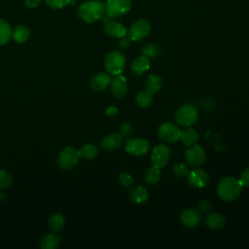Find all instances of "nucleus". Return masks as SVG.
<instances>
[{"instance_id": "20", "label": "nucleus", "mask_w": 249, "mask_h": 249, "mask_svg": "<svg viewBox=\"0 0 249 249\" xmlns=\"http://www.w3.org/2000/svg\"><path fill=\"white\" fill-rule=\"evenodd\" d=\"M205 224L212 230H222L226 225V220L223 215L217 212H210L205 216Z\"/></svg>"}, {"instance_id": "33", "label": "nucleus", "mask_w": 249, "mask_h": 249, "mask_svg": "<svg viewBox=\"0 0 249 249\" xmlns=\"http://www.w3.org/2000/svg\"><path fill=\"white\" fill-rule=\"evenodd\" d=\"M173 173L174 175H176L177 177H184L186 175H188L189 173V168L188 166L183 163V162H177L174 166H173Z\"/></svg>"}, {"instance_id": "16", "label": "nucleus", "mask_w": 249, "mask_h": 249, "mask_svg": "<svg viewBox=\"0 0 249 249\" xmlns=\"http://www.w3.org/2000/svg\"><path fill=\"white\" fill-rule=\"evenodd\" d=\"M150 58L142 54L133 59L130 65V71L134 76H141L145 72H147L150 69Z\"/></svg>"}, {"instance_id": "4", "label": "nucleus", "mask_w": 249, "mask_h": 249, "mask_svg": "<svg viewBox=\"0 0 249 249\" xmlns=\"http://www.w3.org/2000/svg\"><path fill=\"white\" fill-rule=\"evenodd\" d=\"M176 124L183 126H191L196 124L198 119L197 109L193 104H184L180 106L175 112Z\"/></svg>"}, {"instance_id": "31", "label": "nucleus", "mask_w": 249, "mask_h": 249, "mask_svg": "<svg viewBox=\"0 0 249 249\" xmlns=\"http://www.w3.org/2000/svg\"><path fill=\"white\" fill-rule=\"evenodd\" d=\"M119 182L124 188H130L134 183V178L127 172H121L119 174Z\"/></svg>"}, {"instance_id": "36", "label": "nucleus", "mask_w": 249, "mask_h": 249, "mask_svg": "<svg viewBox=\"0 0 249 249\" xmlns=\"http://www.w3.org/2000/svg\"><path fill=\"white\" fill-rule=\"evenodd\" d=\"M239 181L243 187H249V167L245 168L239 177Z\"/></svg>"}, {"instance_id": "35", "label": "nucleus", "mask_w": 249, "mask_h": 249, "mask_svg": "<svg viewBox=\"0 0 249 249\" xmlns=\"http://www.w3.org/2000/svg\"><path fill=\"white\" fill-rule=\"evenodd\" d=\"M47 4L53 9H60L70 3V0H46Z\"/></svg>"}, {"instance_id": "9", "label": "nucleus", "mask_w": 249, "mask_h": 249, "mask_svg": "<svg viewBox=\"0 0 249 249\" xmlns=\"http://www.w3.org/2000/svg\"><path fill=\"white\" fill-rule=\"evenodd\" d=\"M151 31V24L145 18H140L136 20L129 28L127 35L131 41H140Z\"/></svg>"}, {"instance_id": "40", "label": "nucleus", "mask_w": 249, "mask_h": 249, "mask_svg": "<svg viewBox=\"0 0 249 249\" xmlns=\"http://www.w3.org/2000/svg\"><path fill=\"white\" fill-rule=\"evenodd\" d=\"M40 0H25L24 3H25V6L28 7V8H35L38 6Z\"/></svg>"}, {"instance_id": "5", "label": "nucleus", "mask_w": 249, "mask_h": 249, "mask_svg": "<svg viewBox=\"0 0 249 249\" xmlns=\"http://www.w3.org/2000/svg\"><path fill=\"white\" fill-rule=\"evenodd\" d=\"M181 131L182 130L179 128V126L174 123L165 122L159 126L158 136L165 143H174L179 140Z\"/></svg>"}, {"instance_id": "26", "label": "nucleus", "mask_w": 249, "mask_h": 249, "mask_svg": "<svg viewBox=\"0 0 249 249\" xmlns=\"http://www.w3.org/2000/svg\"><path fill=\"white\" fill-rule=\"evenodd\" d=\"M59 236L56 233H50L45 235L41 240V247L43 249H54L58 246Z\"/></svg>"}, {"instance_id": "17", "label": "nucleus", "mask_w": 249, "mask_h": 249, "mask_svg": "<svg viewBox=\"0 0 249 249\" xmlns=\"http://www.w3.org/2000/svg\"><path fill=\"white\" fill-rule=\"evenodd\" d=\"M122 135L118 132H112L104 136L100 140V147L104 151H114L120 148L122 145Z\"/></svg>"}, {"instance_id": "13", "label": "nucleus", "mask_w": 249, "mask_h": 249, "mask_svg": "<svg viewBox=\"0 0 249 249\" xmlns=\"http://www.w3.org/2000/svg\"><path fill=\"white\" fill-rule=\"evenodd\" d=\"M188 182L194 188L202 189L207 186L209 176L203 169H194L188 173Z\"/></svg>"}, {"instance_id": "22", "label": "nucleus", "mask_w": 249, "mask_h": 249, "mask_svg": "<svg viewBox=\"0 0 249 249\" xmlns=\"http://www.w3.org/2000/svg\"><path fill=\"white\" fill-rule=\"evenodd\" d=\"M199 139L198 132L194 128H188L184 131H181V135L179 140L186 146H193L195 145Z\"/></svg>"}, {"instance_id": "15", "label": "nucleus", "mask_w": 249, "mask_h": 249, "mask_svg": "<svg viewBox=\"0 0 249 249\" xmlns=\"http://www.w3.org/2000/svg\"><path fill=\"white\" fill-rule=\"evenodd\" d=\"M110 89L112 94L116 98L124 97L127 92L126 79L121 74L114 76V78L111 79V82H110Z\"/></svg>"}, {"instance_id": "34", "label": "nucleus", "mask_w": 249, "mask_h": 249, "mask_svg": "<svg viewBox=\"0 0 249 249\" xmlns=\"http://www.w3.org/2000/svg\"><path fill=\"white\" fill-rule=\"evenodd\" d=\"M133 133V126L131 125L130 123L128 122H124L120 125V134L122 135V137H126L129 138Z\"/></svg>"}, {"instance_id": "12", "label": "nucleus", "mask_w": 249, "mask_h": 249, "mask_svg": "<svg viewBox=\"0 0 249 249\" xmlns=\"http://www.w3.org/2000/svg\"><path fill=\"white\" fill-rule=\"evenodd\" d=\"M185 160L187 163L193 167H198L202 165L205 160V152L198 145L190 146L185 152Z\"/></svg>"}, {"instance_id": "27", "label": "nucleus", "mask_w": 249, "mask_h": 249, "mask_svg": "<svg viewBox=\"0 0 249 249\" xmlns=\"http://www.w3.org/2000/svg\"><path fill=\"white\" fill-rule=\"evenodd\" d=\"M12 37V29L10 24L5 20L0 18V46L6 44Z\"/></svg>"}, {"instance_id": "25", "label": "nucleus", "mask_w": 249, "mask_h": 249, "mask_svg": "<svg viewBox=\"0 0 249 249\" xmlns=\"http://www.w3.org/2000/svg\"><path fill=\"white\" fill-rule=\"evenodd\" d=\"M154 100L153 93L148 90H141L136 95V103L139 107L142 108H148L152 105Z\"/></svg>"}, {"instance_id": "21", "label": "nucleus", "mask_w": 249, "mask_h": 249, "mask_svg": "<svg viewBox=\"0 0 249 249\" xmlns=\"http://www.w3.org/2000/svg\"><path fill=\"white\" fill-rule=\"evenodd\" d=\"M162 86L161 78L157 74H150L145 80V88L146 90L154 93H157L160 90Z\"/></svg>"}, {"instance_id": "10", "label": "nucleus", "mask_w": 249, "mask_h": 249, "mask_svg": "<svg viewBox=\"0 0 249 249\" xmlns=\"http://www.w3.org/2000/svg\"><path fill=\"white\" fill-rule=\"evenodd\" d=\"M170 158V150L168 146L164 143L158 144L152 151L151 160L153 165L162 168L166 165Z\"/></svg>"}, {"instance_id": "8", "label": "nucleus", "mask_w": 249, "mask_h": 249, "mask_svg": "<svg viewBox=\"0 0 249 249\" xmlns=\"http://www.w3.org/2000/svg\"><path fill=\"white\" fill-rule=\"evenodd\" d=\"M124 149L128 154L132 156L141 157L146 155L149 152L150 144L144 138H139V137L128 138L125 142Z\"/></svg>"}, {"instance_id": "11", "label": "nucleus", "mask_w": 249, "mask_h": 249, "mask_svg": "<svg viewBox=\"0 0 249 249\" xmlns=\"http://www.w3.org/2000/svg\"><path fill=\"white\" fill-rule=\"evenodd\" d=\"M102 18H103V23H104L105 32L110 37L121 38V37L126 35L127 30H126L125 26L123 23L113 19V18L108 16V15L103 16Z\"/></svg>"}, {"instance_id": "6", "label": "nucleus", "mask_w": 249, "mask_h": 249, "mask_svg": "<svg viewBox=\"0 0 249 249\" xmlns=\"http://www.w3.org/2000/svg\"><path fill=\"white\" fill-rule=\"evenodd\" d=\"M80 152L73 147L64 148L57 157V164L62 169H71L79 161Z\"/></svg>"}, {"instance_id": "37", "label": "nucleus", "mask_w": 249, "mask_h": 249, "mask_svg": "<svg viewBox=\"0 0 249 249\" xmlns=\"http://www.w3.org/2000/svg\"><path fill=\"white\" fill-rule=\"evenodd\" d=\"M211 208V202L208 199H201L197 202V209L200 212H206Z\"/></svg>"}, {"instance_id": "30", "label": "nucleus", "mask_w": 249, "mask_h": 249, "mask_svg": "<svg viewBox=\"0 0 249 249\" xmlns=\"http://www.w3.org/2000/svg\"><path fill=\"white\" fill-rule=\"evenodd\" d=\"M49 225L53 231H59L64 228V218L61 214H53L49 220Z\"/></svg>"}, {"instance_id": "3", "label": "nucleus", "mask_w": 249, "mask_h": 249, "mask_svg": "<svg viewBox=\"0 0 249 249\" xmlns=\"http://www.w3.org/2000/svg\"><path fill=\"white\" fill-rule=\"evenodd\" d=\"M125 66V57L122 52L114 50L109 52L104 58V67L113 76L122 74Z\"/></svg>"}, {"instance_id": "7", "label": "nucleus", "mask_w": 249, "mask_h": 249, "mask_svg": "<svg viewBox=\"0 0 249 249\" xmlns=\"http://www.w3.org/2000/svg\"><path fill=\"white\" fill-rule=\"evenodd\" d=\"M130 8V0H107L105 3V13L112 18L125 15L129 12Z\"/></svg>"}, {"instance_id": "39", "label": "nucleus", "mask_w": 249, "mask_h": 249, "mask_svg": "<svg viewBox=\"0 0 249 249\" xmlns=\"http://www.w3.org/2000/svg\"><path fill=\"white\" fill-rule=\"evenodd\" d=\"M105 113H106V115L109 116V117H114L115 115H117L118 109H117L116 106H109V107H107V109L105 110Z\"/></svg>"}, {"instance_id": "2", "label": "nucleus", "mask_w": 249, "mask_h": 249, "mask_svg": "<svg viewBox=\"0 0 249 249\" xmlns=\"http://www.w3.org/2000/svg\"><path fill=\"white\" fill-rule=\"evenodd\" d=\"M104 14L105 4L101 1H85L78 8L79 18L87 23H91L100 19L104 16Z\"/></svg>"}, {"instance_id": "32", "label": "nucleus", "mask_w": 249, "mask_h": 249, "mask_svg": "<svg viewBox=\"0 0 249 249\" xmlns=\"http://www.w3.org/2000/svg\"><path fill=\"white\" fill-rule=\"evenodd\" d=\"M11 183H12L11 174L4 169H0V189L9 187Z\"/></svg>"}, {"instance_id": "38", "label": "nucleus", "mask_w": 249, "mask_h": 249, "mask_svg": "<svg viewBox=\"0 0 249 249\" xmlns=\"http://www.w3.org/2000/svg\"><path fill=\"white\" fill-rule=\"evenodd\" d=\"M130 42H131V40H130V38L128 37L127 33H126V35H124V36L119 38V46H120V48H122V49L127 48V47L130 45Z\"/></svg>"}, {"instance_id": "19", "label": "nucleus", "mask_w": 249, "mask_h": 249, "mask_svg": "<svg viewBox=\"0 0 249 249\" xmlns=\"http://www.w3.org/2000/svg\"><path fill=\"white\" fill-rule=\"evenodd\" d=\"M128 196L129 199L135 204H143L148 200L149 197L147 190L140 185L131 188L128 193Z\"/></svg>"}, {"instance_id": "14", "label": "nucleus", "mask_w": 249, "mask_h": 249, "mask_svg": "<svg viewBox=\"0 0 249 249\" xmlns=\"http://www.w3.org/2000/svg\"><path fill=\"white\" fill-rule=\"evenodd\" d=\"M180 222L183 226L189 229L196 228L200 222V214L198 210L194 208H188L181 212Z\"/></svg>"}, {"instance_id": "1", "label": "nucleus", "mask_w": 249, "mask_h": 249, "mask_svg": "<svg viewBox=\"0 0 249 249\" xmlns=\"http://www.w3.org/2000/svg\"><path fill=\"white\" fill-rule=\"evenodd\" d=\"M242 187L239 179L228 176L220 180L217 186V195L224 201H232L239 196Z\"/></svg>"}, {"instance_id": "29", "label": "nucleus", "mask_w": 249, "mask_h": 249, "mask_svg": "<svg viewBox=\"0 0 249 249\" xmlns=\"http://www.w3.org/2000/svg\"><path fill=\"white\" fill-rule=\"evenodd\" d=\"M142 53L149 58H156V57L160 56V48L157 44L149 43V44H146L145 46H143Z\"/></svg>"}, {"instance_id": "28", "label": "nucleus", "mask_w": 249, "mask_h": 249, "mask_svg": "<svg viewBox=\"0 0 249 249\" xmlns=\"http://www.w3.org/2000/svg\"><path fill=\"white\" fill-rule=\"evenodd\" d=\"M79 152H80L81 158H84V159H87V160H92L97 156L98 149L94 144L89 143V144L84 145L79 150Z\"/></svg>"}, {"instance_id": "18", "label": "nucleus", "mask_w": 249, "mask_h": 249, "mask_svg": "<svg viewBox=\"0 0 249 249\" xmlns=\"http://www.w3.org/2000/svg\"><path fill=\"white\" fill-rule=\"evenodd\" d=\"M111 77L103 72H99L90 79V88L95 91H103L110 85Z\"/></svg>"}, {"instance_id": "23", "label": "nucleus", "mask_w": 249, "mask_h": 249, "mask_svg": "<svg viewBox=\"0 0 249 249\" xmlns=\"http://www.w3.org/2000/svg\"><path fill=\"white\" fill-rule=\"evenodd\" d=\"M160 168L153 165V166H150L149 168H147L144 172V180L147 184H150V185H156L160 182Z\"/></svg>"}, {"instance_id": "24", "label": "nucleus", "mask_w": 249, "mask_h": 249, "mask_svg": "<svg viewBox=\"0 0 249 249\" xmlns=\"http://www.w3.org/2000/svg\"><path fill=\"white\" fill-rule=\"evenodd\" d=\"M30 31L26 26L18 25L12 31V38L18 43H24L29 39Z\"/></svg>"}]
</instances>
